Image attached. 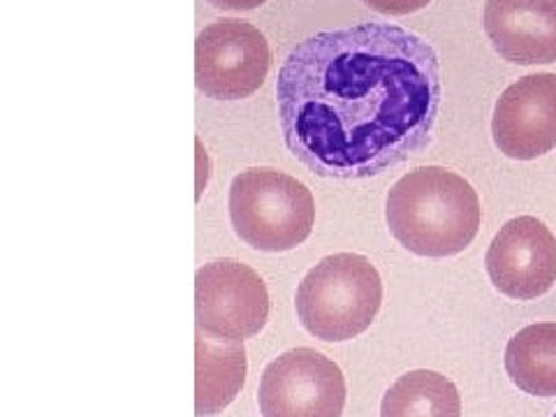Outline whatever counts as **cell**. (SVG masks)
Listing matches in <instances>:
<instances>
[{
	"mask_svg": "<svg viewBox=\"0 0 556 417\" xmlns=\"http://www.w3.org/2000/svg\"><path fill=\"white\" fill-rule=\"evenodd\" d=\"M286 147L323 179H371L431 144L441 65L425 38L394 24L311 35L276 79Z\"/></svg>",
	"mask_w": 556,
	"mask_h": 417,
	"instance_id": "cell-1",
	"label": "cell"
},
{
	"mask_svg": "<svg viewBox=\"0 0 556 417\" xmlns=\"http://www.w3.org/2000/svg\"><path fill=\"white\" fill-rule=\"evenodd\" d=\"M392 237L420 257H452L471 247L482 220L478 193L457 172L439 165L404 174L388 193Z\"/></svg>",
	"mask_w": 556,
	"mask_h": 417,
	"instance_id": "cell-2",
	"label": "cell"
},
{
	"mask_svg": "<svg viewBox=\"0 0 556 417\" xmlns=\"http://www.w3.org/2000/svg\"><path fill=\"white\" fill-rule=\"evenodd\" d=\"M382 304V281L369 257L327 255L298 288V316L311 337L343 343L367 332Z\"/></svg>",
	"mask_w": 556,
	"mask_h": 417,
	"instance_id": "cell-3",
	"label": "cell"
},
{
	"mask_svg": "<svg viewBox=\"0 0 556 417\" xmlns=\"http://www.w3.org/2000/svg\"><path fill=\"white\" fill-rule=\"evenodd\" d=\"M228 208L237 237L263 253L302 247L316 223L311 190L274 167H251L237 174Z\"/></svg>",
	"mask_w": 556,
	"mask_h": 417,
	"instance_id": "cell-4",
	"label": "cell"
},
{
	"mask_svg": "<svg viewBox=\"0 0 556 417\" xmlns=\"http://www.w3.org/2000/svg\"><path fill=\"white\" fill-rule=\"evenodd\" d=\"M269 67V42L249 22L218 20L198 33L195 84L206 98H251L265 84Z\"/></svg>",
	"mask_w": 556,
	"mask_h": 417,
	"instance_id": "cell-5",
	"label": "cell"
},
{
	"mask_svg": "<svg viewBox=\"0 0 556 417\" xmlns=\"http://www.w3.org/2000/svg\"><path fill=\"white\" fill-rule=\"evenodd\" d=\"M345 396V376L334 359L292 348L267 364L257 406L263 417H341Z\"/></svg>",
	"mask_w": 556,
	"mask_h": 417,
	"instance_id": "cell-6",
	"label": "cell"
},
{
	"mask_svg": "<svg viewBox=\"0 0 556 417\" xmlns=\"http://www.w3.org/2000/svg\"><path fill=\"white\" fill-rule=\"evenodd\" d=\"M195 320L204 334L247 341L269 320V292L263 278L239 260H216L195 276Z\"/></svg>",
	"mask_w": 556,
	"mask_h": 417,
	"instance_id": "cell-7",
	"label": "cell"
},
{
	"mask_svg": "<svg viewBox=\"0 0 556 417\" xmlns=\"http://www.w3.org/2000/svg\"><path fill=\"white\" fill-rule=\"evenodd\" d=\"M484 265L501 294L538 300L556 283V237L533 216L513 218L492 239Z\"/></svg>",
	"mask_w": 556,
	"mask_h": 417,
	"instance_id": "cell-8",
	"label": "cell"
},
{
	"mask_svg": "<svg viewBox=\"0 0 556 417\" xmlns=\"http://www.w3.org/2000/svg\"><path fill=\"white\" fill-rule=\"evenodd\" d=\"M494 144L513 161H535L556 147V75L538 73L501 93L492 118Z\"/></svg>",
	"mask_w": 556,
	"mask_h": 417,
	"instance_id": "cell-9",
	"label": "cell"
},
{
	"mask_svg": "<svg viewBox=\"0 0 556 417\" xmlns=\"http://www.w3.org/2000/svg\"><path fill=\"white\" fill-rule=\"evenodd\" d=\"M482 26L503 61L556 63V0H486Z\"/></svg>",
	"mask_w": 556,
	"mask_h": 417,
	"instance_id": "cell-10",
	"label": "cell"
},
{
	"mask_svg": "<svg viewBox=\"0 0 556 417\" xmlns=\"http://www.w3.org/2000/svg\"><path fill=\"white\" fill-rule=\"evenodd\" d=\"M247 348L198 329L195 341V415L214 417L228 408L247 382Z\"/></svg>",
	"mask_w": 556,
	"mask_h": 417,
	"instance_id": "cell-11",
	"label": "cell"
},
{
	"mask_svg": "<svg viewBox=\"0 0 556 417\" xmlns=\"http://www.w3.org/2000/svg\"><path fill=\"white\" fill-rule=\"evenodd\" d=\"M506 371L531 396H556V323L529 325L508 341Z\"/></svg>",
	"mask_w": 556,
	"mask_h": 417,
	"instance_id": "cell-12",
	"label": "cell"
},
{
	"mask_svg": "<svg viewBox=\"0 0 556 417\" xmlns=\"http://www.w3.org/2000/svg\"><path fill=\"white\" fill-rule=\"evenodd\" d=\"M380 417H462V396L447 376L417 369L392 382Z\"/></svg>",
	"mask_w": 556,
	"mask_h": 417,
	"instance_id": "cell-13",
	"label": "cell"
},
{
	"mask_svg": "<svg viewBox=\"0 0 556 417\" xmlns=\"http://www.w3.org/2000/svg\"><path fill=\"white\" fill-rule=\"evenodd\" d=\"M362 3L382 16H406L425 10L431 0H362Z\"/></svg>",
	"mask_w": 556,
	"mask_h": 417,
	"instance_id": "cell-14",
	"label": "cell"
},
{
	"mask_svg": "<svg viewBox=\"0 0 556 417\" xmlns=\"http://www.w3.org/2000/svg\"><path fill=\"white\" fill-rule=\"evenodd\" d=\"M208 3L223 12H249V10L265 5L267 0H208Z\"/></svg>",
	"mask_w": 556,
	"mask_h": 417,
	"instance_id": "cell-15",
	"label": "cell"
},
{
	"mask_svg": "<svg viewBox=\"0 0 556 417\" xmlns=\"http://www.w3.org/2000/svg\"><path fill=\"white\" fill-rule=\"evenodd\" d=\"M554 417H556V413H554Z\"/></svg>",
	"mask_w": 556,
	"mask_h": 417,
	"instance_id": "cell-16",
	"label": "cell"
}]
</instances>
